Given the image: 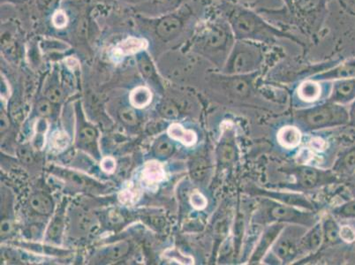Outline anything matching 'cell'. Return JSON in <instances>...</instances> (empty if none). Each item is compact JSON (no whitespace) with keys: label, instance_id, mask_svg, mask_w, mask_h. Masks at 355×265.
I'll list each match as a JSON object with an SVG mask.
<instances>
[{"label":"cell","instance_id":"681fc988","mask_svg":"<svg viewBox=\"0 0 355 265\" xmlns=\"http://www.w3.org/2000/svg\"><path fill=\"white\" fill-rule=\"evenodd\" d=\"M8 1L14 2V3H22L25 1V0H8Z\"/></svg>","mask_w":355,"mask_h":265},{"label":"cell","instance_id":"7bdbcfd3","mask_svg":"<svg viewBox=\"0 0 355 265\" xmlns=\"http://www.w3.org/2000/svg\"><path fill=\"white\" fill-rule=\"evenodd\" d=\"M311 148H314L315 151H322L324 150L326 147V144L322 139L320 138H314L312 139L311 142Z\"/></svg>","mask_w":355,"mask_h":265},{"label":"cell","instance_id":"e0dca14e","mask_svg":"<svg viewBox=\"0 0 355 265\" xmlns=\"http://www.w3.org/2000/svg\"><path fill=\"white\" fill-rule=\"evenodd\" d=\"M135 59H137L138 69L145 78L154 79L155 76H156V69H155L153 60H151L147 50L135 55Z\"/></svg>","mask_w":355,"mask_h":265},{"label":"cell","instance_id":"7402d4cb","mask_svg":"<svg viewBox=\"0 0 355 265\" xmlns=\"http://www.w3.org/2000/svg\"><path fill=\"white\" fill-rule=\"evenodd\" d=\"M32 208L40 214H49L53 211V203L47 196L43 195H35L32 196L31 200Z\"/></svg>","mask_w":355,"mask_h":265},{"label":"cell","instance_id":"d6a6232c","mask_svg":"<svg viewBox=\"0 0 355 265\" xmlns=\"http://www.w3.org/2000/svg\"><path fill=\"white\" fill-rule=\"evenodd\" d=\"M128 250V245L125 243H119L110 248L109 257L112 259H118L121 257Z\"/></svg>","mask_w":355,"mask_h":265},{"label":"cell","instance_id":"8d00e7d4","mask_svg":"<svg viewBox=\"0 0 355 265\" xmlns=\"http://www.w3.org/2000/svg\"><path fill=\"white\" fill-rule=\"evenodd\" d=\"M96 138V132L94 129L85 128L80 132V139L84 144H89L94 141Z\"/></svg>","mask_w":355,"mask_h":265},{"label":"cell","instance_id":"603a6c76","mask_svg":"<svg viewBox=\"0 0 355 265\" xmlns=\"http://www.w3.org/2000/svg\"><path fill=\"white\" fill-rule=\"evenodd\" d=\"M207 170L208 166L206 161L202 158H198L192 163L190 173H191L193 179L202 180L205 179L206 174H207Z\"/></svg>","mask_w":355,"mask_h":265},{"label":"cell","instance_id":"ffe728a7","mask_svg":"<svg viewBox=\"0 0 355 265\" xmlns=\"http://www.w3.org/2000/svg\"><path fill=\"white\" fill-rule=\"evenodd\" d=\"M298 180L302 187L306 189L318 185L320 180V173L314 168L303 167L299 170Z\"/></svg>","mask_w":355,"mask_h":265},{"label":"cell","instance_id":"f1b7e54d","mask_svg":"<svg viewBox=\"0 0 355 265\" xmlns=\"http://www.w3.org/2000/svg\"><path fill=\"white\" fill-rule=\"evenodd\" d=\"M235 156L234 148L230 144H225L222 145L220 150H219V157L223 163L230 162L234 160Z\"/></svg>","mask_w":355,"mask_h":265},{"label":"cell","instance_id":"60d3db41","mask_svg":"<svg viewBox=\"0 0 355 265\" xmlns=\"http://www.w3.org/2000/svg\"><path fill=\"white\" fill-rule=\"evenodd\" d=\"M37 111L40 115L47 116L49 115L51 112V108L50 103L48 101H41L38 103L37 106Z\"/></svg>","mask_w":355,"mask_h":265},{"label":"cell","instance_id":"30bf717a","mask_svg":"<svg viewBox=\"0 0 355 265\" xmlns=\"http://www.w3.org/2000/svg\"><path fill=\"white\" fill-rule=\"evenodd\" d=\"M147 48L148 42L146 40L130 35L116 45L114 53L121 57L133 56V55L135 56L141 51L147 50Z\"/></svg>","mask_w":355,"mask_h":265},{"label":"cell","instance_id":"c3c4849f","mask_svg":"<svg viewBox=\"0 0 355 265\" xmlns=\"http://www.w3.org/2000/svg\"><path fill=\"white\" fill-rule=\"evenodd\" d=\"M11 229V224L8 221H4L1 224V232H8V231H10Z\"/></svg>","mask_w":355,"mask_h":265},{"label":"cell","instance_id":"cb8c5ba5","mask_svg":"<svg viewBox=\"0 0 355 265\" xmlns=\"http://www.w3.org/2000/svg\"><path fill=\"white\" fill-rule=\"evenodd\" d=\"M322 241V230L320 225H316L306 239V246L311 250H318Z\"/></svg>","mask_w":355,"mask_h":265},{"label":"cell","instance_id":"8fae6325","mask_svg":"<svg viewBox=\"0 0 355 265\" xmlns=\"http://www.w3.org/2000/svg\"><path fill=\"white\" fill-rule=\"evenodd\" d=\"M355 96V78L335 80L332 89L331 100L347 102Z\"/></svg>","mask_w":355,"mask_h":265},{"label":"cell","instance_id":"d6986e66","mask_svg":"<svg viewBox=\"0 0 355 265\" xmlns=\"http://www.w3.org/2000/svg\"><path fill=\"white\" fill-rule=\"evenodd\" d=\"M153 94L147 87L139 86L130 94L131 105L137 108H144L151 102Z\"/></svg>","mask_w":355,"mask_h":265},{"label":"cell","instance_id":"e575fe53","mask_svg":"<svg viewBox=\"0 0 355 265\" xmlns=\"http://www.w3.org/2000/svg\"><path fill=\"white\" fill-rule=\"evenodd\" d=\"M119 115H121V119L122 121H123L125 123H127L128 125H135V123H137V115H135L133 110L128 108L123 109L121 113H119Z\"/></svg>","mask_w":355,"mask_h":265},{"label":"cell","instance_id":"f546056e","mask_svg":"<svg viewBox=\"0 0 355 265\" xmlns=\"http://www.w3.org/2000/svg\"><path fill=\"white\" fill-rule=\"evenodd\" d=\"M42 46H43L44 50L46 51H64L67 50L69 48V45L64 44V42L53 40H47L42 42Z\"/></svg>","mask_w":355,"mask_h":265},{"label":"cell","instance_id":"8992f818","mask_svg":"<svg viewBox=\"0 0 355 265\" xmlns=\"http://www.w3.org/2000/svg\"><path fill=\"white\" fill-rule=\"evenodd\" d=\"M195 0H148L137 6L135 10L147 18H158L180 10Z\"/></svg>","mask_w":355,"mask_h":265},{"label":"cell","instance_id":"f907efd6","mask_svg":"<svg viewBox=\"0 0 355 265\" xmlns=\"http://www.w3.org/2000/svg\"></svg>","mask_w":355,"mask_h":265},{"label":"cell","instance_id":"74e56055","mask_svg":"<svg viewBox=\"0 0 355 265\" xmlns=\"http://www.w3.org/2000/svg\"><path fill=\"white\" fill-rule=\"evenodd\" d=\"M101 168L106 173H114L116 168L115 160L111 157L104 158L101 162Z\"/></svg>","mask_w":355,"mask_h":265},{"label":"cell","instance_id":"836d02e7","mask_svg":"<svg viewBox=\"0 0 355 265\" xmlns=\"http://www.w3.org/2000/svg\"><path fill=\"white\" fill-rule=\"evenodd\" d=\"M340 237L345 242L351 243L355 241V231L349 225H344L340 229Z\"/></svg>","mask_w":355,"mask_h":265},{"label":"cell","instance_id":"f6af8a7d","mask_svg":"<svg viewBox=\"0 0 355 265\" xmlns=\"http://www.w3.org/2000/svg\"><path fill=\"white\" fill-rule=\"evenodd\" d=\"M345 164L347 167H353L355 166V151H352L345 158Z\"/></svg>","mask_w":355,"mask_h":265},{"label":"cell","instance_id":"b9f144b4","mask_svg":"<svg viewBox=\"0 0 355 265\" xmlns=\"http://www.w3.org/2000/svg\"><path fill=\"white\" fill-rule=\"evenodd\" d=\"M61 229H62V225H61L60 221H54L49 228L50 238H57L60 234Z\"/></svg>","mask_w":355,"mask_h":265},{"label":"cell","instance_id":"9a60e30c","mask_svg":"<svg viewBox=\"0 0 355 265\" xmlns=\"http://www.w3.org/2000/svg\"><path fill=\"white\" fill-rule=\"evenodd\" d=\"M302 135L295 127H286L280 129L277 134V140L283 147L292 148L301 143Z\"/></svg>","mask_w":355,"mask_h":265},{"label":"cell","instance_id":"6da1fadb","mask_svg":"<svg viewBox=\"0 0 355 265\" xmlns=\"http://www.w3.org/2000/svg\"><path fill=\"white\" fill-rule=\"evenodd\" d=\"M218 10L230 24L236 40L256 42L272 46L277 41L286 40L303 45L296 35L276 27L248 6L225 0L218 5Z\"/></svg>","mask_w":355,"mask_h":265},{"label":"cell","instance_id":"277c9868","mask_svg":"<svg viewBox=\"0 0 355 265\" xmlns=\"http://www.w3.org/2000/svg\"><path fill=\"white\" fill-rule=\"evenodd\" d=\"M189 4L172 14L155 18V34L162 43L169 44L177 40L190 24L196 21V12Z\"/></svg>","mask_w":355,"mask_h":265},{"label":"cell","instance_id":"83f0119b","mask_svg":"<svg viewBox=\"0 0 355 265\" xmlns=\"http://www.w3.org/2000/svg\"><path fill=\"white\" fill-rule=\"evenodd\" d=\"M164 255H166V257H169L170 259L176 261L177 263L183 264H191L193 263L192 257H189V255L180 254L177 250H167Z\"/></svg>","mask_w":355,"mask_h":265},{"label":"cell","instance_id":"ac0fdd59","mask_svg":"<svg viewBox=\"0 0 355 265\" xmlns=\"http://www.w3.org/2000/svg\"><path fill=\"white\" fill-rule=\"evenodd\" d=\"M143 176L147 182L150 183H157L162 182L166 177L162 164L156 162V161H150L145 164L143 171Z\"/></svg>","mask_w":355,"mask_h":265},{"label":"cell","instance_id":"5b68a950","mask_svg":"<svg viewBox=\"0 0 355 265\" xmlns=\"http://www.w3.org/2000/svg\"><path fill=\"white\" fill-rule=\"evenodd\" d=\"M302 115V119L309 127L319 128L330 127L345 121L347 115L344 109L336 105L315 106L308 110Z\"/></svg>","mask_w":355,"mask_h":265},{"label":"cell","instance_id":"7c38bea8","mask_svg":"<svg viewBox=\"0 0 355 265\" xmlns=\"http://www.w3.org/2000/svg\"><path fill=\"white\" fill-rule=\"evenodd\" d=\"M297 251V241L295 235L285 234L277 241L274 252L283 261L291 260Z\"/></svg>","mask_w":355,"mask_h":265},{"label":"cell","instance_id":"ee69618b","mask_svg":"<svg viewBox=\"0 0 355 265\" xmlns=\"http://www.w3.org/2000/svg\"><path fill=\"white\" fill-rule=\"evenodd\" d=\"M341 214L347 216H355V203H350L340 210Z\"/></svg>","mask_w":355,"mask_h":265},{"label":"cell","instance_id":"d4e9b609","mask_svg":"<svg viewBox=\"0 0 355 265\" xmlns=\"http://www.w3.org/2000/svg\"><path fill=\"white\" fill-rule=\"evenodd\" d=\"M51 141L53 148L61 151L69 146L70 138L66 132L57 131L51 137Z\"/></svg>","mask_w":355,"mask_h":265},{"label":"cell","instance_id":"44dd1931","mask_svg":"<svg viewBox=\"0 0 355 265\" xmlns=\"http://www.w3.org/2000/svg\"><path fill=\"white\" fill-rule=\"evenodd\" d=\"M270 196L272 198L280 200V201L286 203V205H296L303 207L306 209H312L311 203L306 200L304 197L298 195H292V194L270 193Z\"/></svg>","mask_w":355,"mask_h":265},{"label":"cell","instance_id":"ba28073f","mask_svg":"<svg viewBox=\"0 0 355 265\" xmlns=\"http://www.w3.org/2000/svg\"><path fill=\"white\" fill-rule=\"evenodd\" d=\"M350 78H355V59L344 61L336 66L334 65V67H331L330 69L315 74L311 79L318 82H328Z\"/></svg>","mask_w":355,"mask_h":265},{"label":"cell","instance_id":"4316f807","mask_svg":"<svg viewBox=\"0 0 355 265\" xmlns=\"http://www.w3.org/2000/svg\"><path fill=\"white\" fill-rule=\"evenodd\" d=\"M51 22H53L55 28L62 30L69 24V17H67L66 12L64 11L58 10L54 12L53 17H51Z\"/></svg>","mask_w":355,"mask_h":265},{"label":"cell","instance_id":"ab89813d","mask_svg":"<svg viewBox=\"0 0 355 265\" xmlns=\"http://www.w3.org/2000/svg\"><path fill=\"white\" fill-rule=\"evenodd\" d=\"M119 201L122 203H125V205H131L133 203L135 200V195L133 192L130 191V190H124L121 194H119Z\"/></svg>","mask_w":355,"mask_h":265},{"label":"cell","instance_id":"4dcf8cb0","mask_svg":"<svg viewBox=\"0 0 355 265\" xmlns=\"http://www.w3.org/2000/svg\"><path fill=\"white\" fill-rule=\"evenodd\" d=\"M173 151V145L166 140L159 142L156 148V153L159 157L170 156V155L172 154Z\"/></svg>","mask_w":355,"mask_h":265},{"label":"cell","instance_id":"9c48e42d","mask_svg":"<svg viewBox=\"0 0 355 265\" xmlns=\"http://www.w3.org/2000/svg\"><path fill=\"white\" fill-rule=\"evenodd\" d=\"M283 224L282 223H277L272 226H269L264 231L263 236L260 239L259 242L257 246L256 250H254L253 255H252L250 262L251 263H257L261 260V258L264 257L266 252L269 250L270 246L274 243L276 239L279 237L280 232L283 230Z\"/></svg>","mask_w":355,"mask_h":265},{"label":"cell","instance_id":"4fadbf2b","mask_svg":"<svg viewBox=\"0 0 355 265\" xmlns=\"http://www.w3.org/2000/svg\"><path fill=\"white\" fill-rule=\"evenodd\" d=\"M327 5V0H295V12L303 17L321 14Z\"/></svg>","mask_w":355,"mask_h":265},{"label":"cell","instance_id":"5bb4252c","mask_svg":"<svg viewBox=\"0 0 355 265\" xmlns=\"http://www.w3.org/2000/svg\"><path fill=\"white\" fill-rule=\"evenodd\" d=\"M297 94L303 101H315L320 98L322 94L320 82L312 79L305 80L297 89Z\"/></svg>","mask_w":355,"mask_h":265},{"label":"cell","instance_id":"7a4b0ae2","mask_svg":"<svg viewBox=\"0 0 355 265\" xmlns=\"http://www.w3.org/2000/svg\"><path fill=\"white\" fill-rule=\"evenodd\" d=\"M236 38L230 24L222 15L211 16L200 25L193 38L192 50L222 69Z\"/></svg>","mask_w":355,"mask_h":265},{"label":"cell","instance_id":"484cf974","mask_svg":"<svg viewBox=\"0 0 355 265\" xmlns=\"http://www.w3.org/2000/svg\"><path fill=\"white\" fill-rule=\"evenodd\" d=\"M325 237L330 242H334L338 240L340 235V229L331 219H326L324 225V231Z\"/></svg>","mask_w":355,"mask_h":265},{"label":"cell","instance_id":"7dc6e473","mask_svg":"<svg viewBox=\"0 0 355 265\" xmlns=\"http://www.w3.org/2000/svg\"><path fill=\"white\" fill-rule=\"evenodd\" d=\"M290 12H295V0H283Z\"/></svg>","mask_w":355,"mask_h":265},{"label":"cell","instance_id":"3957f363","mask_svg":"<svg viewBox=\"0 0 355 265\" xmlns=\"http://www.w3.org/2000/svg\"><path fill=\"white\" fill-rule=\"evenodd\" d=\"M266 44L247 40L235 41L221 73L229 76L256 74L266 59Z\"/></svg>","mask_w":355,"mask_h":265},{"label":"cell","instance_id":"52a82bcc","mask_svg":"<svg viewBox=\"0 0 355 265\" xmlns=\"http://www.w3.org/2000/svg\"><path fill=\"white\" fill-rule=\"evenodd\" d=\"M266 214L270 221L296 223L301 225H311L313 216L309 213L300 212L288 205H275L266 208Z\"/></svg>","mask_w":355,"mask_h":265},{"label":"cell","instance_id":"d590c367","mask_svg":"<svg viewBox=\"0 0 355 265\" xmlns=\"http://www.w3.org/2000/svg\"><path fill=\"white\" fill-rule=\"evenodd\" d=\"M63 92L60 87H53L47 92V99L51 103H59L62 99Z\"/></svg>","mask_w":355,"mask_h":265},{"label":"cell","instance_id":"1f68e13d","mask_svg":"<svg viewBox=\"0 0 355 265\" xmlns=\"http://www.w3.org/2000/svg\"><path fill=\"white\" fill-rule=\"evenodd\" d=\"M190 202H191L193 208L198 210H202L207 205V200L199 192H193L192 194L191 197H190Z\"/></svg>","mask_w":355,"mask_h":265},{"label":"cell","instance_id":"bcb514c9","mask_svg":"<svg viewBox=\"0 0 355 265\" xmlns=\"http://www.w3.org/2000/svg\"><path fill=\"white\" fill-rule=\"evenodd\" d=\"M121 1L125 3V4L137 6L144 3L148 1V0H121Z\"/></svg>","mask_w":355,"mask_h":265},{"label":"cell","instance_id":"2e32d148","mask_svg":"<svg viewBox=\"0 0 355 265\" xmlns=\"http://www.w3.org/2000/svg\"><path fill=\"white\" fill-rule=\"evenodd\" d=\"M168 134L170 137L174 139V140L180 141L183 144L193 145L196 142V135L195 132L188 130L179 124H173L170 126L168 129Z\"/></svg>","mask_w":355,"mask_h":265},{"label":"cell","instance_id":"f35d334b","mask_svg":"<svg viewBox=\"0 0 355 265\" xmlns=\"http://www.w3.org/2000/svg\"><path fill=\"white\" fill-rule=\"evenodd\" d=\"M161 112L168 118H174L178 115V109L172 103H164L161 108Z\"/></svg>","mask_w":355,"mask_h":265}]
</instances>
